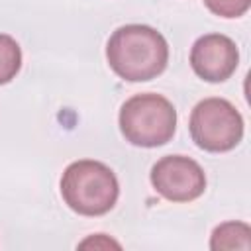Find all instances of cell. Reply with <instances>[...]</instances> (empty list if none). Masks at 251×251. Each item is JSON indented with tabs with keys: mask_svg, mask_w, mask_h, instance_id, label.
<instances>
[{
	"mask_svg": "<svg viewBox=\"0 0 251 251\" xmlns=\"http://www.w3.org/2000/svg\"><path fill=\"white\" fill-rule=\"evenodd\" d=\"M192 141L210 153L231 151L243 137V118L226 98H204L190 114Z\"/></svg>",
	"mask_w": 251,
	"mask_h": 251,
	"instance_id": "277c9868",
	"label": "cell"
},
{
	"mask_svg": "<svg viewBox=\"0 0 251 251\" xmlns=\"http://www.w3.org/2000/svg\"><path fill=\"white\" fill-rule=\"evenodd\" d=\"M204 4L220 18H239L249 10L251 0H204Z\"/></svg>",
	"mask_w": 251,
	"mask_h": 251,
	"instance_id": "9c48e42d",
	"label": "cell"
},
{
	"mask_svg": "<svg viewBox=\"0 0 251 251\" xmlns=\"http://www.w3.org/2000/svg\"><path fill=\"white\" fill-rule=\"evenodd\" d=\"M22 67V49L18 41L8 35L0 33V84H8Z\"/></svg>",
	"mask_w": 251,
	"mask_h": 251,
	"instance_id": "ba28073f",
	"label": "cell"
},
{
	"mask_svg": "<svg viewBox=\"0 0 251 251\" xmlns=\"http://www.w3.org/2000/svg\"><path fill=\"white\" fill-rule=\"evenodd\" d=\"M106 59L120 78L145 82L167 69L169 45L167 39L151 25L127 24L110 35L106 43Z\"/></svg>",
	"mask_w": 251,
	"mask_h": 251,
	"instance_id": "6da1fadb",
	"label": "cell"
},
{
	"mask_svg": "<svg viewBox=\"0 0 251 251\" xmlns=\"http://www.w3.org/2000/svg\"><path fill=\"white\" fill-rule=\"evenodd\" d=\"M151 184L169 202H192L204 194L206 175L194 159L167 155L151 167Z\"/></svg>",
	"mask_w": 251,
	"mask_h": 251,
	"instance_id": "5b68a950",
	"label": "cell"
},
{
	"mask_svg": "<svg viewBox=\"0 0 251 251\" xmlns=\"http://www.w3.org/2000/svg\"><path fill=\"white\" fill-rule=\"evenodd\" d=\"M176 110L161 94L141 92L127 98L120 110V131L131 145L159 147L173 139Z\"/></svg>",
	"mask_w": 251,
	"mask_h": 251,
	"instance_id": "3957f363",
	"label": "cell"
},
{
	"mask_svg": "<svg viewBox=\"0 0 251 251\" xmlns=\"http://www.w3.org/2000/svg\"><path fill=\"white\" fill-rule=\"evenodd\" d=\"M239 65V51L231 37L224 33H206L190 49V67L206 82L227 80Z\"/></svg>",
	"mask_w": 251,
	"mask_h": 251,
	"instance_id": "8992f818",
	"label": "cell"
},
{
	"mask_svg": "<svg viewBox=\"0 0 251 251\" xmlns=\"http://www.w3.org/2000/svg\"><path fill=\"white\" fill-rule=\"evenodd\" d=\"M251 227L245 222H226L212 231L210 249H249Z\"/></svg>",
	"mask_w": 251,
	"mask_h": 251,
	"instance_id": "52a82bcc",
	"label": "cell"
},
{
	"mask_svg": "<svg viewBox=\"0 0 251 251\" xmlns=\"http://www.w3.org/2000/svg\"><path fill=\"white\" fill-rule=\"evenodd\" d=\"M61 196L65 204L80 216L108 214L120 196V184L114 171L92 159L71 163L61 176Z\"/></svg>",
	"mask_w": 251,
	"mask_h": 251,
	"instance_id": "7a4b0ae2",
	"label": "cell"
}]
</instances>
